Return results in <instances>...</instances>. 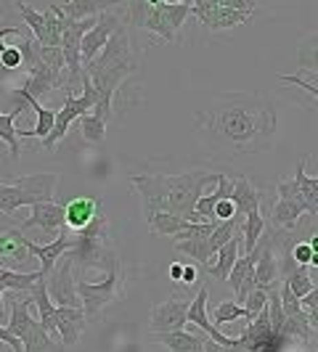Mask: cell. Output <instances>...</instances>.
<instances>
[{"instance_id":"1","label":"cell","mask_w":318,"mask_h":352,"mask_svg":"<svg viewBox=\"0 0 318 352\" xmlns=\"http://www.w3.org/2000/svg\"><path fill=\"white\" fill-rule=\"evenodd\" d=\"M196 133L215 154H260L273 143L276 111L257 93H229L196 114Z\"/></svg>"},{"instance_id":"2","label":"cell","mask_w":318,"mask_h":352,"mask_svg":"<svg viewBox=\"0 0 318 352\" xmlns=\"http://www.w3.org/2000/svg\"><path fill=\"white\" fill-rule=\"evenodd\" d=\"M138 69L136 58H133V48H130V35L125 30H114V35L106 40L101 53L83 67L88 74L90 85L96 90V104H93V117L109 122V117L114 114V93L120 90L125 80Z\"/></svg>"},{"instance_id":"3","label":"cell","mask_w":318,"mask_h":352,"mask_svg":"<svg viewBox=\"0 0 318 352\" xmlns=\"http://www.w3.org/2000/svg\"><path fill=\"white\" fill-rule=\"evenodd\" d=\"M130 180L143 199V212H173L186 217L194 212L202 191L218 180V173L196 170L189 175H133Z\"/></svg>"},{"instance_id":"4","label":"cell","mask_w":318,"mask_h":352,"mask_svg":"<svg viewBox=\"0 0 318 352\" xmlns=\"http://www.w3.org/2000/svg\"><path fill=\"white\" fill-rule=\"evenodd\" d=\"M77 294H80V302H83V313L90 318H96L106 305H112L117 297H123V267H120V260L114 257L109 263L104 281L80 278L77 281Z\"/></svg>"},{"instance_id":"5","label":"cell","mask_w":318,"mask_h":352,"mask_svg":"<svg viewBox=\"0 0 318 352\" xmlns=\"http://www.w3.org/2000/svg\"><path fill=\"white\" fill-rule=\"evenodd\" d=\"M74 254L72 252H64L53 267L45 276V292L56 307H83L80 302V294H77V286H74Z\"/></svg>"},{"instance_id":"6","label":"cell","mask_w":318,"mask_h":352,"mask_svg":"<svg viewBox=\"0 0 318 352\" xmlns=\"http://www.w3.org/2000/svg\"><path fill=\"white\" fill-rule=\"evenodd\" d=\"M189 305L186 297H170L151 307L149 318V331L151 334H167V331H180L189 323Z\"/></svg>"},{"instance_id":"7","label":"cell","mask_w":318,"mask_h":352,"mask_svg":"<svg viewBox=\"0 0 318 352\" xmlns=\"http://www.w3.org/2000/svg\"><path fill=\"white\" fill-rule=\"evenodd\" d=\"M191 14L199 16V21H202L207 30H212V32L239 27V24H244V21L252 19V14L233 11V8H226V6H215V3H210V0H194Z\"/></svg>"},{"instance_id":"8","label":"cell","mask_w":318,"mask_h":352,"mask_svg":"<svg viewBox=\"0 0 318 352\" xmlns=\"http://www.w3.org/2000/svg\"><path fill=\"white\" fill-rule=\"evenodd\" d=\"M101 214V199L93 196H77L64 204V228L70 233H83L85 228H90Z\"/></svg>"},{"instance_id":"9","label":"cell","mask_w":318,"mask_h":352,"mask_svg":"<svg viewBox=\"0 0 318 352\" xmlns=\"http://www.w3.org/2000/svg\"><path fill=\"white\" fill-rule=\"evenodd\" d=\"M123 27V21H120V16H109V14H101V19L90 27L88 32L83 35V40H80V61H83V67L85 64H90L98 53H101V48L106 45V40L114 35V30H120Z\"/></svg>"},{"instance_id":"10","label":"cell","mask_w":318,"mask_h":352,"mask_svg":"<svg viewBox=\"0 0 318 352\" xmlns=\"http://www.w3.org/2000/svg\"><path fill=\"white\" fill-rule=\"evenodd\" d=\"M24 247L27 252L37 257V263H40V273L43 276H48V270L53 267V263L64 254V252H72L74 249V239H72V233L67 228L59 230V236H56V241H48V244H35V241H30V239H24Z\"/></svg>"},{"instance_id":"11","label":"cell","mask_w":318,"mask_h":352,"mask_svg":"<svg viewBox=\"0 0 318 352\" xmlns=\"http://www.w3.org/2000/svg\"><path fill=\"white\" fill-rule=\"evenodd\" d=\"M40 228L48 236H59V230L64 228V204L59 201H37L30 207V217L21 223V228Z\"/></svg>"},{"instance_id":"12","label":"cell","mask_w":318,"mask_h":352,"mask_svg":"<svg viewBox=\"0 0 318 352\" xmlns=\"http://www.w3.org/2000/svg\"><path fill=\"white\" fill-rule=\"evenodd\" d=\"M255 286L257 289H271L273 283H279V260H276V249L271 236H260V241L255 244Z\"/></svg>"},{"instance_id":"13","label":"cell","mask_w":318,"mask_h":352,"mask_svg":"<svg viewBox=\"0 0 318 352\" xmlns=\"http://www.w3.org/2000/svg\"><path fill=\"white\" fill-rule=\"evenodd\" d=\"M56 331L64 347H72L80 342L85 331V313L83 307H56Z\"/></svg>"},{"instance_id":"14","label":"cell","mask_w":318,"mask_h":352,"mask_svg":"<svg viewBox=\"0 0 318 352\" xmlns=\"http://www.w3.org/2000/svg\"><path fill=\"white\" fill-rule=\"evenodd\" d=\"M239 241H242V230L233 233L231 241H226L223 247L212 254L210 265H207V270H210L212 278H218V281H226V278H229L231 267H233L236 257H239Z\"/></svg>"},{"instance_id":"15","label":"cell","mask_w":318,"mask_h":352,"mask_svg":"<svg viewBox=\"0 0 318 352\" xmlns=\"http://www.w3.org/2000/svg\"><path fill=\"white\" fill-rule=\"evenodd\" d=\"M151 339L167 347L170 352H202V342H204V331L202 334H191L186 329L180 331H167V334H151Z\"/></svg>"},{"instance_id":"16","label":"cell","mask_w":318,"mask_h":352,"mask_svg":"<svg viewBox=\"0 0 318 352\" xmlns=\"http://www.w3.org/2000/svg\"><path fill=\"white\" fill-rule=\"evenodd\" d=\"M231 201L236 204V212L247 214L252 210H260V201H263V194L249 183L247 177H236L231 180Z\"/></svg>"},{"instance_id":"17","label":"cell","mask_w":318,"mask_h":352,"mask_svg":"<svg viewBox=\"0 0 318 352\" xmlns=\"http://www.w3.org/2000/svg\"><path fill=\"white\" fill-rule=\"evenodd\" d=\"M120 3H125V0H67L59 8L64 11L67 19H90L98 16V14H106V8L120 6Z\"/></svg>"},{"instance_id":"18","label":"cell","mask_w":318,"mask_h":352,"mask_svg":"<svg viewBox=\"0 0 318 352\" xmlns=\"http://www.w3.org/2000/svg\"><path fill=\"white\" fill-rule=\"evenodd\" d=\"M146 223H149L151 233L170 236V239H176L180 230L189 228V220L180 214H173V212H146Z\"/></svg>"},{"instance_id":"19","label":"cell","mask_w":318,"mask_h":352,"mask_svg":"<svg viewBox=\"0 0 318 352\" xmlns=\"http://www.w3.org/2000/svg\"><path fill=\"white\" fill-rule=\"evenodd\" d=\"M37 204L35 196L30 194V191H24L19 183H0V212H6V214H14L17 210L21 207H32Z\"/></svg>"},{"instance_id":"20","label":"cell","mask_w":318,"mask_h":352,"mask_svg":"<svg viewBox=\"0 0 318 352\" xmlns=\"http://www.w3.org/2000/svg\"><path fill=\"white\" fill-rule=\"evenodd\" d=\"M21 347H24L21 352H64V344L61 342H53L37 320H32L30 329H27V334L21 336Z\"/></svg>"},{"instance_id":"21","label":"cell","mask_w":318,"mask_h":352,"mask_svg":"<svg viewBox=\"0 0 318 352\" xmlns=\"http://www.w3.org/2000/svg\"><path fill=\"white\" fill-rule=\"evenodd\" d=\"M305 212H308V210H305V207H300V204H295V201H284V199H276V204H273V212H271V220H273V226H276V228L295 230Z\"/></svg>"},{"instance_id":"22","label":"cell","mask_w":318,"mask_h":352,"mask_svg":"<svg viewBox=\"0 0 318 352\" xmlns=\"http://www.w3.org/2000/svg\"><path fill=\"white\" fill-rule=\"evenodd\" d=\"M40 278H45L40 270H32V273H21V270H8V267H0V283L11 292H32Z\"/></svg>"},{"instance_id":"23","label":"cell","mask_w":318,"mask_h":352,"mask_svg":"<svg viewBox=\"0 0 318 352\" xmlns=\"http://www.w3.org/2000/svg\"><path fill=\"white\" fill-rule=\"evenodd\" d=\"M292 180L297 183L302 199L308 201L310 217H316V212H318V177L308 175V173H305V162H300V164H297V173H295V177H292Z\"/></svg>"},{"instance_id":"24","label":"cell","mask_w":318,"mask_h":352,"mask_svg":"<svg viewBox=\"0 0 318 352\" xmlns=\"http://www.w3.org/2000/svg\"><path fill=\"white\" fill-rule=\"evenodd\" d=\"M17 8H19V14H21V19H24V24L32 30V37L37 40V45L48 48V32H45V16H43V11L30 8L24 0H19Z\"/></svg>"},{"instance_id":"25","label":"cell","mask_w":318,"mask_h":352,"mask_svg":"<svg viewBox=\"0 0 318 352\" xmlns=\"http://www.w3.org/2000/svg\"><path fill=\"white\" fill-rule=\"evenodd\" d=\"M265 233V220L260 210H252L244 214L242 220V241H244V252H252L255 244L260 241V236Z\"/></svg>"},{"instance_id":"26","label":"cell","mask_w":318,"mask_h":352,"mask_svg":"<svg viewBox=\"0 0 318 352\" xmlns=\"http://www.w3.org/2000/svg\"><path fill=\"white\" fill-rule=\"evenodd\" d=\"M176 252H183L189 257H194L196 263H202L204 267L210 265L212 254L207 249V236H189V239H176Z\"/></svg>"},{"instance_id":"27","label":"cell","mask_w":318,"mask_h":352,"mask_svg":"<svg viewBox=\"0 0 318 352\" xmlns=\"http://www.w3.org/2000/svg\"><path fill=\"white\" fill-rule=\"evenodd\" d=\"M30 109H35V114H37V124H35V130H17L19 133V138H45L48 133H51V127H53V114L56 111H51V109H45V106L40 104V101H30Z\"/></svg>"},{"instance_id":"28","label":"cell","mask_w":318,"mask_h":352,"mask_svg":"<svg viewBox=\"0 0 318 352\" xmlns=\"http://www.w3.org/2000/svg\"><path fill=\"white\" fill-rule=\"evenodd\" d=\"M19 117H21V111H14V114H3L0 111V141L6 143L8 148H11V159H19V154H21V146H19V127L14 122H17Z\"/></svg>"},{"instance_id":"29","label":"cell","mask_w":318,"mask_h":352,"mask_svg":"<svg viewBox=\"0 0 318 352\" xmlns=\"http://www.w3.org/2000/svg\"><path fill=\"white\" fill-rule=\"evenodd\" d=\"M80 133H83V138L88 143H104L106 138V122L104 120H98V117H93V114H83L80 120Z\"/></svg>"},{"instance_id":"30","label":"cell","mask_w":318,"mask_h":352,"mask_svg":"<svg viewBox=\"0 0 318 352\" xmlns=\"http://www.w3.org/2000/svg\"><path fill=\"white\" fill-rule=\"evenodd\" d=\"M239 318H247V310H244V305H239V302H220L218 307H215V316H212V326H226V323H233V320H239Z\"/></svg>"},{"instance_id":"31","label":"cell","mask_w":318,"mask_h":352,"mask_svg":"<svg viewBox=\"0 0 318 352\" xmlns=\"http://www.w3.org/2000/svg\"><path fill=\"white\" fill-rule=\"evenodd\" d=\"M159 8H162V14L167 19V24H170V30L173 32H180V27H183V21L191 16V6H180V3H159Z\"/></svg>"},{"instance_id":"32","label":"cell","mask_w":318,"mask_h":352,"mask_svg":"<svg viewBox=\"0 0 318 352\" xmlns=\"http://www.w3.org/2000/svg\"><path fill=\"white\" fill-rule=\"evenodd\" d=\"M300 72H310V77H316V35H310L302 43L300 51Z\"/></svg>"},{"instance_id":"33","label":"cell","mask_w":318,"mask_h":352,"mask_svg":"<svg viewBox=\"0 0 318 352\" xmlns=\"http://www.w3.org/2000/svg\"><path fill=\"white\" fill-rule=\"evenodd\" d=\"M265 305H268V292H265V289H252L247 294V300H244V310H247V318H244V320L249 323L252 318L263 310Z\"/></svg>"},{"instance_id":"34","label":"cell","mask_w":318,"mask_h":352,"mask_svg":"<svg viewBox=\"0 0 318 352\" xmlns=\"http://www.w3.org/2000/svg\"><path fill=\"white\" fill-rule=\"evenodd\" d=\"M318 249H313L308 241H300V244H295V249L289 252L292 254V260L297 265H318Z\"/></svg>"},{"instance_id":"35","label":"cell","mask_w":318,"mask_h":352,"mask_svg":"<svg viewBox=\"0 0 318 352\" xmlns=\"http://www.w3.org/2000/svg\"><path fill=\"white\" fill-rule=\"evenodd\" d=\"M0 67L8 72L21 67V51H19V45H11V48L0 51Z\"/></svg>"},{"instance_id":"36","label":"cell","mask_w":318,"mask_h":352,"mask_svg":"<svg viewBox=\"0 0 318 352\" xmlns=\"http://www.w3.org/2000/svg\"><path fill=\"white\" fill-rule=\"evenodd\" d=\"M212 214H215V220H218V223H223V220H231V217L236 214V204H233L231 199H220V201L215 204Z\"/></svg>"},{"instance_id":"37","label":"cell","mask_w":318,"mask_h":352,"mask_svg":"<svg viewBox=\"0 0 318 352\" xmlns=\"http://www.w3.org/2000/svg\"><path fill=\"white\" fill-rule=\"evenodd\" d=\"M284 82H295V85H300L302 90H308L313 98L318 96V88H316V82H308V80H302V77H295V74H279Z\"/></svg>"},{"instance_id":"38","label":"cell","mask_w":318,"mask_h":352,"mask_svg":"<svg viewBox=\"0 0 318 352\" xmlns=\"http://www.w3.org/2000/svg\"><path fill=\"white\" fill-rule=\"evenodd\" d=\"M0 342H6V344L11 347V352H21V350H24V347H21V339L11 334L6 326H0Z\"/></svg>"},{"instance_id":"39","label":"cell","mask_w":318,"mask_h":352,"mask_svg":"<svg viewBox=\"0 0 318 352\" xmlns=\"http://www.w3.org/2000/svg\"><path fill=\"white\" fill-rule=\"evenodd\" d=\"M196 278H199V270H196V267H191V265H183L180 283H183V286H191V283H196Z\"/></svg>"},{"instance_id":"40","label":"cell","mask_w":318,"mask_h":352,"mask_svg":"<svg viewBox=\"0 0 318 352\" xmlns=\"http://www.w3.org/2000/svg\"><path fill=\"white\" fill-rule=\"evenodd\" d=\"M202 352H231V350H226V347H220L215 339H210V336L204 334V342H202Z\"/></svg>"},{"instance_id":"41","label":"cell","mask_w":318,"mask_h":352,"mask_svg":"<svg viewBox=\"0 0 318 352\" xmlns=\"http://www.w3.org/2000/svg\"><path fill=\"white\" fill-rule=\"evenodd\" d=\"M14 37V35H24L21 30H17V27H6V30H0V51H6L8 45H6V37Z\"/></svg>"},{"instance_id":"42","label":"cell","mask_w":318,"mask_h":352,"mask_svg":"<svg viewBox=\"0 0 318 352\" xmlns=\"http://www.w3.org/2000/svg\"><path fill=\"white\" fill-rule=\"evenodd\" d=\"M180 273H183V263H173L170 265V278L176 283H180Z\"/></svg>"},{"instance_id":"43","label":"cell","mask_w":318,"mask_h":352,"mask_svg":"<svg viewBox=\"0 0 318 352\" xmlns=\"http://www.w3.org/2000/svg\"><path fill=\"white\" fill-rule=\"evenodd\" d=\"M3 292H6V286L0 283V318H6V307H3Z\"/></svg>"},{"instance_id":"44","label":"cell","mask_w":318,"mask_h":352,"mask_svg":"<svg viewBox=\"0 0 318 352\" xmlns=\"http://www.w3.org/2000/svg\"><path fill=\"white\" fill-rule=\"evenodd\" d=\"M162 3H180V6H194V0H162Z\"/></svg>"},{"instance_id":"45","label":"cell","mask_w":318,"mask_h":352,"mask_svg":"<svg viewBox=\"0 0 318 352\" xmlns=\"http://www.w3.org/2000/svg\"><path fill=\"white\" fill-rule=\"evenodd\" d=\"M143 3H146V6H159L162 0H143Z\"/></svg>"},{"instance_id":"46","label":"cell","mask_w":318,"mask_h":352,"mask_svg":"<svg viewBox=\"0 0 318 352\" xmlns=\"http://www.w3.org/2000/svg\"><path fill=\"white\" fill-rule=\"evenodd\" d=\"M249 3H255V0H249Z\"/></svg>"}]
</instances>
